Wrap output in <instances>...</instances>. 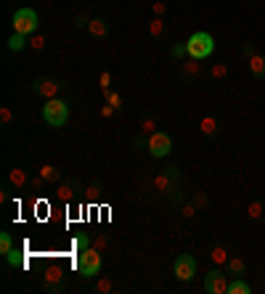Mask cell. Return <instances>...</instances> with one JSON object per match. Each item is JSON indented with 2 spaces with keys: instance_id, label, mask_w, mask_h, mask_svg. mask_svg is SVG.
<instances>
[{
  "instance_id": "6da1fadb",
  "label": "cell",
  "mask_w": 265,
  "mask_h": 294,
  "mask_svg": "<svg viewBox=\"0 0 265 294\" xmlns=\"http://www.w3.org/2000/svg\"><path fill=\"white\" fill-rule=\"evenodd\" d=\"M43 120L48 122L50 127H64L69 120V106L67 101H61V98H48L43 106Z\"/></svg>"
},
{
  "instance_id": "7a4b0ae2",
  "label": "cell",
  "mask_w": 265,
  "mask_h": 294,
  "mask_svg": "<svg viewBox=\"0 0 265 294\" xmlns=\"http://www.w3.org/2000/svg\"><path fill=\"white\" fill-rule=\"evenodd\" d=\"M186 48H189L191 58L204 61V58H210L212 50H215V40H212V35H207V32H193L189 37V43H186Z\"/></svg>"
},
{
  "instance_id": "3957f363",
  "label": "cell",
  "mask_w": 265,
  "mask_h": 294,
  "mask_svg": "<svg viewBox=\"0 0 265 294\" xmlns=\"http://www.w3.org/2000/svg\"><path fill=\"white\" fill-rule=\"evenodd\" d=\"M101 252L98 249H82L77 254V270H80V276L85 278H93L101 273Z\"/></svg>"
},
{
  "instance_id": "277c9868",
  "label": "cell",
  "mask_w": 265,
  "mask_h": 294,
  "mask_svg": "<svg viewBox=\"0 0 265 294\" xmlns=\"http://www.w3.org/2000/svg\"><path fill=\"white\" fill-rule=\"evenodd\" d=\"M37 24H40V19L32 8H16L14 14V32H22V35H35L37 32Z\"/></svg>"
},
{
  "instance_id": "5b68a950",
  "label": "cell",
  "mask_w": 265,
  "mask_h": 294,
  "mask_svg": "<svg viewBox=\"0 0 265 294\" xmlns=\"http://www.w3.org/2000/svg\"><path fill=\"white\" fill-rule=\"evenodd\" d=\"M146 148H148V154H151V156L165 159V156H170V151H172V138L167 133H162V130H157V133L148 135Z\"/></svg>"
},
{
  "instance_id": "8992f818",
  "label": "cell",
  "mask_w": 265,
  "mask_h": 294,
  "mask_svg": "<svg viewBox=\"0 0 265 294\" xmlns=\"http://www.w3.org/2000/svg\"><path fill=\"white\" fill-rule=\"evenodd\" d=\"M172 273H175L178 281H191L196 276V260L191 254H180L175 263H172Z\"/></svg>"
},
{
  "instance_id": "52a82bcc",
  "label": "cell",
  "mask_w": 265,
  "mask_h": 294,
  "mask_svg": "<svg viewBox=\"0 0 265 294\" xmlns=\"http://www.w3.org/2000/svg\"><path fill=\"white\" fill-rule=\"evenodd\" d=\"M228 276H225L223 270H210L204 276V292L210 294H228Z\"/></svg>"
},
{
  "instance_id": "ba28073f",
  "label": "cell",
  "mask_w": 265,
  "mask_h": 294,
  "mask_svg": "<svg viewBox=\"0 0 265 294\" xmlns=\"http://www.w3.org/2000/svg\"><path fill=\"white\" fill-rule=\"evenodd\" d=\"M59 88H61V85L56 82V80H37L32 90H35V96H40V98L48 101V98H56V96H59Z\"/></svg>"
},
{
  "instance_id": "9c48e42d",
  "label": "cell",
  "mask_w": 265,
  "mask_h": 294,
  "mask_svg": "<svg viewBox=\"0 0 265 294\" xmlns=\"http://www.w3.org/2000/svg\"><path fill=\"white\" fill-rule=\"evenodd\" d=\"M61 268H48L45 273V292H59L61 289Z\"/></svg>"
},
{
  "instance_id": "30bf717a",
  "label": "cell",
  "mask_w": 265,
  "mask_h": 294,
  "mask_svg": "<svg viewBox=\"0 0 265 294\" xmlns=\"http://www.w3.org/2000/svg\"><path fill=\"white\" fill-rule=\"evenodd\" d=\"M183 77L186 80H199V77H202V64H199V58L189 56V61H183Z\"/></svg>"
},
{
  "instance_id": "8fae6325",
  "label": "cell",
  "mask_w": 265,
  "mask_h": 294,
  "mask_svg": "<svg viewBox=\"0 0 265 294\" xmlns=\"http://www.w3.org/2000/svg\"><path fill=\"white\" fill-rule=\"evenodd\" d=\"M249 72H252V77L263 80V77H265V56H260V53L252 56L249 58Z\"/></svg>"
},
{
  "instance_id": "7c38bea8",
  "label": "cell",
  "mask_w": 265,
  "mask_h": 294,
  "mask_svg": "<svg viewBox=\"0 0 265 294\" xmlns=\"http://www.w3.org/2000/svg\"><path fill=\"white\" fill-rule=\"evenodd\" d=\"M8 183H11V186H16V191H19V188H24V186H27V170H24V167L11 170V172H8Z\"/></svg>"
},
{
  "instance_id": "4fadbf2b",
  "label": "cell",
  "mask_w": 265,
  "mask_h": 294,
  "mask_svg": "<svg viewBox=\"0 0 265 294\" xmlns=\"http://www.w3.org/2000/svg\"><path fill=\"white\" fill-rule=\"evenodd\" d=\"M29 45L27 35H22V32H14V35L8 37V50H14V53H19V50H24Z\"/></svg>"
},
{
  "instance_id": "5bb4252c",
  "label": "cell",
  "mask_w": 265,
  "mask_h": 294,
  "mask_svg": "<svg viewBox=\"0 0 265 294\" xmlns=\"http://www.w3.org/2000/svg\"><path fill=\"white\" fill-rule=\"evenodd\" d=\"M88 32L93 37H106V32H109V24L103 22V19H90V24H88Z\"/></svg>"
},
{
  "instance_id": "9a60e30c",
  "label": "cell",
  "mask_w": 265,
  "mask_h": 294,
  "mask_svg": "<svg viewBox=\"0 0 265 294\" xmlns=\"http://www.w3.org/2000/svg\"><path fill=\"white\" fill-rule=\"evenodd\" d=\"M148 35L151 37H165V19L162 16H154L148 22Z\"/></svg>"
},
{
  "instance_id": "2e32d148",
  "label": "cell",
  "mask_w": 265,
  "mask_h": 294,
  "mask_svg": "<svg viewBox=\"0 0 265 294\" xmlns=\"http://www.w3.org/2000/svg\"><path fill=\"white\" fill-rule=\"evenodd\" d=\"M228 294H249V284H247L241 276H236V278L228 284Z\"/></svg>"
},
{
  "instance_id": "e0dca14e",
  "label": "cell",
  "mask_w": 265,
  "mask_h": 294,
  "mask_svg": "<svg viewBox=\"0 0 265 294\" xmlns=\"http://www.w3.org/2000/svg\"><path fill=\"white\" fill-rule=\"evenodd\" d=\"M244 270H247V265H244L241 257H228V273L231 276H244Z\"/></svg>"
},
{
  "instance_id": "ac0fdd59",
  "label": "cell",
  "mask_w": 265,
  "mask_h": 294,
  "mask_svg": "<svg viewBox=\"0 0 265 294\" xmlns=\"http://www.w3.org/2000/svg\"><path fill=\"white\" fill-rule=\"evenodd\" d=\"M172 175L170 172H162V175H157V178H154V186H157V191H170L172 188Z\"/></svg>"
},
{
  "instance_id": "d6986e66",
  "label": "cell",
  "mask_w": 265,
  "mask_h": 294,
  "mask_svg": "<svg viewBox=\"0 0 265 294\" xmlns=\"http://www.w3.org/2000/svg\"><path fill=\"white\" fill-rule=\"evenodd\" d=\"M199 130H202V135H215L217 133V120L215 117H204V120L199 122Z\"/></svg>"
},
{
  "instance_id": "ffe728a7",
  "label": "cell",
  "mask_w": 265,
  "mask_h": 294,
  "mask_svg": "<svg viewBox=\"0 0 265 294\" xmlns=\"http://www.w3.org/2000/svg\"><path fill=\"white\" fill-rule=\"evenodd\" d=\"M40 178L45 183H59V170H56L53 165H43L40 167Z\"/></svg>"
},
{
  "instance_id": "44dd1931",
  "label": "cell",
  "mask_w": 265,
  "mask_h": 294,
  "mask_svg": "<svg viewBox=\"0 0 265 294\" xmlns=\"http://www.w3.org/2000/svg\"><path fill=\"white\" fill-rule=\"evenodd\" d=\"M5 260H8L11 268H24V252L16 249V246H14V249H11L8 254H5Z\"/></svg>"
},
{
  "instance_id": "7402d4cb",
  "label": "cell",
  "mask_w": 265,
  "mask_h": 294,
  "mask_svg": "<svg viewBox=\"0 0 265 294\" xmlns=\"http://www.w3.org/2000/svg\"><path fill=\"white\" fill-rule=\"evenodd\" d=\"M56 196H59L61 201H72V196H74V183H59V191H56Z\"/></svg>"
},
{
  "instance_id": "603a6c76",
  "label": "cell",
  "mask_w": 265,
  "mask_h": 294,
  "mask_svg": "<svg viewBox=\"0 0 265 294\" xmlns=\"http://www.w3.org/2000/svg\"><path fill=\"white\" fill-rule=\"evenodd\" d=\"M210 257H212V263H217V265H225V263H228V252H225L223 246H212V254H210Z\"/></svg>"
},
{
  "instance_id": "cb8c5ba5",
  "label": "cell",
  "mask_w": 265,
  "mask_h": 294,
  "mask_svg": "<svg viewBox=\"0 0 265 294\" xmlns=\"http://www.w3.org/2000/svg\"><path fill=\"white\" fill-rule=\"evenodd\" d=\"M14 249V236L11 233H0V254H8Z\"/></svg>"
},
{
  "instance_id": "d4e9b609",
  "label": "cell",
  "mask_w": 265,
  "mask_h": 294,
  "mask_svg": "<svg viewBox=\"0 0 265 294\" xmlns=\"http://www.w3.org/2000/svg\"><path fill=\"white\" fill-rule=\"evenodd\" d=\"M210 77L212 80H225V77H228V67H225V64H215V67L210 69Z\"/></svg>"
},
{
  "instance_id": "484cf974",
  "label": "cell",
  "mask_w": 265,
  "mask_h": 294,
  "mask_svg": "<svg viewBox=\"0 0 265 294\" xmlns=\"http://www.w3.org/2000/svg\"><path fill=\"white\" fill-rule=\"evenodd\" d=\"M247 215H249V220H260L263 218V201H252L247 207Z\"/></svg>"
},
{
  "instance_id": "4316f807",
  "label": "cell",
  "mask_w": 265,
  "mask_h": 294,
  "mask_svg": "<svg viewBox=\"0 0 265 294\" xmlns=\"http://www.w3.org/2000/svg\"><path fill=\"white\" fill-rule=\"evenodd\" d=\"M98 85H101L103 96H106L109 90H112V72H106V69H103V72H101V77H98Z\"/></svg>"
},
{
  "instance_id": "83f0119b",
  "label": "cell",
  "mask_w": 265,
  "mask_h": 294,
  "mask_svg": "<svg viewBox=\"0 0 265 294\" xmlns=\"http://www.w3.org/2000/svg\"><path fill=\"white\" fill-rule=\"evenodd\" d=\"M29 48H32V50H43V48H45V37H43V35H32V37H29Z\"/></svg>"
},
{
  "instance_id": "f1b7e54d",
  "label": "cell",
  "mask_w": 265,
  "mask_h": 294,
  "mask_svg": "<svg viewBox=\"0 0 265 294\" xmlns=\"http://www.w3.org/2000/svg\"><path fill=\"white\" fill-rule=\"evenodd\" d=\"M106 103H112L114 109H122V96L114 93V90H109V93H106Z\"/></svg>"
},
{
  "instance_id": "f546056e",
  "label": "cell",
  "mask_w": 265,
  "mask_h": 294,
  "mask_svg": "<svg viewBox=\"0 0 265 294\" xmlns=\"http://www.w3.org/2000/svg\"><path fill=\"white\" fill-rule=\"evenodd\" d=\"M112 289H114V284L109 278H101L98 284H96V292H98V294H106V292H112Z\"/></svg>"
},
{
  "instance_id": "4dcf8cb0",
  "label": "cell",
  "mask_w": 265,
  "mask_h": 294,
  "mask_svg": "<svg viewBox=\"0 0 265 294\" xmlns=\"http://www.w3.org/2000/svg\"><path fill=\"white\" fill-rule=\"evenodd\" d=\"M186 53H189V48H186V43H183V45L178 43V45H172V48H170V56H172V58H180V56H186Z\"/></svg>"
},
{
  "instance_id": "1f68e13d",
  "label": "cell",
  "mask_w": 265,
  "mask_h": 294,
  "mask_svg": "<svg viewBox=\"0 0 265 294\" xmlns=\"http://www.w3.org/2000/svg\"><path fill=\"white\" fill-rule=\"evenodd\" d=\"M141 127H144V133H146V135L157 133V122H154L151 117H148V120H144V125H141Z\"/></svg>"
},
{
  "instance_id": "d6a6232c",
  "label": "cell",
  "mask_w": 265,
  "mask_h": 294,
  "mask_svg": "<svg viewBox=\"0 0 265 294\" xmlns=\"http://www.w3.org/2000/svg\"><path fill=\"white\" fill-rule=\"evenodd\" d=\"M0 120H3V125H8V122L14 120V114H11L8 106H0Z\"/></svg>"
},
{
  "instance_id": "836d02e7",
  "label": "cell",
  "mask_w": 265,
  "mask_h": 294,
  "mask_svg": "<svg viewBox=\"0 0 265 294\" xmlns=\"http://www.w3.org/2000/svg\"><path fill=\"white\" fill-rule=\"evenodd\" d=\"M151 11H154V16H165V11H167V5L162 3V0H157V3L151 5Z\"/></svg>"
},
{
  "instance_id": "e575fe53",
  "label": "cell",
  "mask_w": 265,
  "mask_h": 294,
  "mask_svg": "<svg viewBox=\"0 0 265 294\" xmlns=\"http://www.w3.org/2000/svg\"><path fill=\"white\" fill-rule=\"evenodd\" d=\"M114 112H117V109H114L112 103H103V106H101V117H103V120H109V117H112Z\"/></svg>"
},
{
  "instance_id": "d590c367",
  "label": "cell",
  "mask_w": 265,
  "mask_h": 294,
  "mask_svg": "<svg viewBox=\"0 0 265 294\" xmlns=\"http://www.w3.org/2000/svg\"><path fill=\"white\" fill-rule=\"evenodd\" d=\"M88 24H90V19L85 14H80V16H74V27H85L88 29Z\"/></svg>"
},
{
  "instance_id": "8d00e7d4",
  "label": "cell",
  "mask_w": 265,
  "mask_h": 294,
  "mask_svg": "<svg viewBox=\"0 0 265 294\" xmlns=\"http://www.w3.org/2000/svg\"><path fill=\"white\" fill-rule=\"evenodd\" d=\"M241 56L252 58V56H255V45H241Z\"/></svg>"
},
{
  "instance_id": "74e56055",
  "label": "cell",
  "mask_w": 265,
  "mask_h": 294,
  "mask_svg": "<svg viewBox=\"0 0 265 294\" xmlns=\"http://www.w3.org/2000/svg\"><path fill=\"white\" fill-rule=\"evenodd\" d=\"M183 215H186V218H193V215H196V204H186L183 207Z\"/></svg>"
},
{
  "instance_id": "f35d334b",
  "label": "cell",
  "mask_w": 265,
  "mask_h": 294,
  "mask_svg": "<svg viewBox=\"0 0 265 294\" xmlns=\"http://www.w3.org/2000/svg\"><path fill=\"white\" fill-rule=\"evenodd\" d=\"M103 246H106V239H103V236H98V239L93 241V249H98V252H103Z\"/></svg>"
},
{
  "instance_id": "ab89813d",
  "label": "cell",
  "mask_w": 265,
  "mask_h": 294,
  "mask_svg": "<svg viewBox=\"0 0 265 294\" xmlns=\"http://www.w3.org/2000/svg\"><path fill=\"white\" fill-rule=\"evenodd\" d=\"M193 204H196V207H204V204H207V196H204V194H196V199H193Z\"/></svg>"
}]
</instances>
